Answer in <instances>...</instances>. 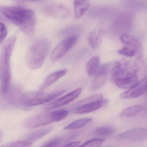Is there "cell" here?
<instances>
[{"label": "cell", "mask_w": 147, "mask_h": 147, "mask_svg": "<svg viewBox=\"0 0 147 147\" xmlns=\"http://www.w3.org/2000/svg\"><path fill=\"white\" fill-rule=\"evenodd\" d=\"M0 12L26 34H33L36 19L33 10L17 6H1Z\"/></svg>", "instance_id": "6da1fadb"}, {"label": "cell", "mask_w": 147, "mask_h": 147, "mask_svg": "<svg viewBox=\"0 0 147 147\" xmlns=\"http://www.w3.org/2000/svg\"><path fill=\"white\" fill-rule=\"evenodd\" d=\"M137 66L130 63L117 62L112 72V80L120 89H129L138 81Z\"/></svg>", "instance_id": "7a4b0ae2"}, {"label": "cell", "mask_w": 147, "mask_h": 147, "mask_svg": "<svg viewBox=\"0 0 147 147\" xmlns=\"http://www.w3.org/2000/svg\"><path fill=\"white\" fill-rule=\"evenodd\" d=\"M16 37L12 36L5 42L2 48L0 57L1 91L3 94L7 93L11 81L10 58L14 48Z\"/></svg>", "instance_id": "3957f363"}, {"label": "cell", "mask_w": 147, "mask_h": 147, "mask_svg": "<svg viewBox=\"0 0 147 147\" xmlns=\"http://www.w3.org/2000/svg\"><path fill=\"white\" fill-rule=\"evenodd\" d=\"M49 44L45 39L34 41L30 45L26 56V64L30 70L39 69L44 64L49 51Z\"/></svg>", "instance_id": "277c9868"}, {"label": "cell", "mask_w": 147, "mask_h": 147, "mask_svg": "<svg viewBox=\"0 0 147 147\" xmlns=\"http://www.w3.org/2000/svg\"><path fill=\"white\" fill-rule=\"evenodd\" d=\"M68 113V111L65 110L41 112L26 120L24 126L26 128L34 129L45 126L52 122L60 121L64 120L67 117Z\"/></svg>", "instance_id": "5b68a950"}, {"label": "cell", "mask_w": 147, "mask_h": 147, "mask_svg": "<svg viewBox=\"0 0 147 147\" xmlns=\"http://www.w3.org/2000/svg\"><path fill=\"white\" fill-rule=\"evenodd\" d=\"M64 90H58L51 92L39 91L28 92L22 94L18 98V102L21 106L32 107L38 106L51 102L63 94Z\"/></svg>", "instance_id": "8992f818"}, {"label": "cell", "mask_w": 147, "mask_h": 147, "mask_svg": "<svg viewBox=\"0 0 147 147\" xmlns=\"http://www.w3.org/2000/svg\"><path fill=\"white\" fill-rule=\"evenodd\" d=\"M78 36L72 35L62 41L52 52L51 60L57 61L64 57L76 44Z\"/></svg>", "instance_id": "52a82bcc"}, {"label": "cell", "mask_w": 147, "mask_h": 147, "mask_svg": "<svg viewBox=\"0 0 147 147\" xmlns=\"http://www.w3.org/2000/svg\"><path fill=\"white\" fill-rule=\"evenodd\" d=\"M147 92V77L138 81L133 86L122 93L120 96L123 99H133Z\"/></svg>", "instance_id": "ba28073f"}, {"label": "cell", "mask_w": 147, "mask_h": 147, "mask_svg": "<svg viewBox=\"0 0 147 147\" xmlns=\"http://www.w3.org/2000/svg\"><path fill=\"white\" fill-rule=\"evenodd\" d=\"M117 137L123 140L140 142L147 140V128H137L121 133Z\"/></svg>", "instance_id": "9c48e42d"}, {"label": "cell", "mask_w": 147, "mask_h": 147, "mask_svg": "<svg viewBox=\"0 0 147 147\" xmlns=\"http://www.w3.org/2000/svg\"><path fill=\"white\" fill-rule=\"evenodd\" d=\"M45 14L51 17L56 18H64L69 16L70 12L64 5L53 4L47 6L44 9Z\"/></svg>", "instance_id": "30bf717a"}, {"label": "cell", "mask_w": 147, "mask_h": 147, "mask_svg": "<svg viewBox=\"0 0 147 147\" xmlns=\"http://www.w3.org/2000/svg\"><path fill=\"white\" fill-rule=\"evenodd\" d=\"M82 89L81 88L76 89L64 96L49 104L45 107V108L47 110H50L57 108L61 106L66 105L78 98L82 92Z\"/></svg>", "instance_id": "8fae6325"}, {"label": "cell", "mask_w": 147, "mask_h": 147, "mask_svg": "<svg viewBox=\"0 0 147 147\" xmlns=\"http://www.w3.org/2000/svg\"><path fill=\"white\" fill-rule=\"evenodd\" d=\"M109 71V65L104 64L99 66L97 70L93 75L91 89L93 90L102 87L106 82Z\"/></svg>", "instance_id": "7c38bea8"}, {"label": "cell", "mask_w": 147, "mask_h": 147, "mask_svg": "<svg viewBox=\"0 0 147 147\" xmlns=\"http://www.w3.org/2000/svg\"><path fill=\"white\" fill-rule=\"evenodd\" d=\"M108 102V100L102 98L84 104L77 107L75 110V113L78 114H82L93 112L106 105Z\"/></svg>", "instance_id": "4fadbf2b"}, {"label": "cell", "mask_w": 147, "mask_h": 147, "mask_svg": "<svg viewBox=\"0 0 147 147\" xmlns=\"http://www.w3.org/2000/svg\"><path fill=\"white\" fill-rule=\"evenodd\" d=\"M103 34V28L102 27L97 28L88 34L87 41L90 46L93 49H97L100 46Z\"/></svg>", "instance_id": "5bb4252c"}, {"label": "cell", "mask_w": 147, "mask_h": 147, "mask_svg": "<svg viewBox=\"0 0 147 147\" xmlns=\"http://www.w3.org/2000/svg\"><path fill=\"white\" fill-rule=\"evenodd\" d=\"M68 72V70L67 69H62L54 72L48 75L44 81L42 87L40 89V91H43L51 85H52L59 79L64 76Z\"/></svg>", "instance_id": "9a60e30c"}, {"label": "cell", "mask_w": 147, "mask_h": 147, "mask_svg": "<svg viewBox=\"0 0 147 147\" xmlns=\"http://www.w3.org/2000/svg\"><path fill=\"white\" fill-rule=\"evenodd\" d=\"M74 16L76 19L82 17L86 13L90 6L89 0H74Z\"/></svg>", "instance_id": "2e32d148"}, {"label": "cell", "mask_w": 147, "mask_h": 147, "mask_svg": "<svg viewBox=\"0 0 147 147\" xmlns=\"http://www.w3.org/2000/svg\"><path fill=\"white\" fill-rule=\"evenodd\" d=\"M53 129L51 127L31 132L24 137V140L33 143L49 133Z\"/></svg>", "instance_id": "e0dca14e"}, {"label": "cell", "mask_w": 147, "mask_h": 147, "mask_svg": "<svg viewBox=\"0 0 147 147\" xmlns=\"http://www.w3.org/2000/svg\"><path fill=\"white\" fill-rule=\"evenodd\" d=\"M100 58L98 56L92 57L86 65V72L88 76H93L99 66Z\"/></svg>", "instance_id": "ac0fdd59"}, {"label": "cell", "mask_w": 147, "mask_h": 147, "mask_svg": "<svg viewBox=\"0 0 147 147\" xmlns=\"http://www.w3.org/2000/svg\"><path fill=\"white\" fill-rule=\"evenodd\" d=\"M142 105H136L127 108L121 113L120 117H133L140 114L144 110Z\"/></svg>", "instance_id": "d6986e66"}, {"label": "cell", "mask_w": 147, "mask_h": 147, "mask_svg": "<svg viewBox=\"0 0 147 147\" xmlns=\"http://www.w3.org/2000/svg\"><path fill=\"white\" fill-rule=\"evenodd\" d=\"M93 119L91 118H85L76 120L68 126H66L64 129L65 130L78 129L84 127L86 125L91 122Z\"/></svg>", "instance_id": "ffe728a7"}, {"label": "cell", "mask_w": 147, "mask_h": 147, "mask_svg": "<svg viewBox=\"0 0 147 147\" xmlns=\"http://www.w3.org/2000/svg\"><path fill=\"white\" fill-rule=\"evenodd\" d=\"M120 39L123 44L131 47L134 49H136L139 46V42L137 39L132 35L123 34L121 36Z\"/></svg>", "instance_id": "44dd1931"}, {"label": "cell", "mask_w": 147, "mask_h": 147, "mask_svg": "<svg viewBox=\"0 0 147 147\" xmlns=\"http://www.w3.org/2000/svg\"><path fill=\"white\" fill-rule=\"evenodd\" d=\"M115 129L110 126H104L97 128L95 130V134L98 136L105 137L109 136L115 133Z\"/></svg>", "instance_id": "7402d4cb"}, {"label": "cell", "mask_w": 147, "mask_h": 147, "mask_svg": "<svg viewBox=\"0 0 147 147\" xmlns=\"http://www.w3.org/2000/svg\"><path fill=\"white\" fill-rule=\"evenodd\" d=\"M32 143L26 140H19L12 142L3 145V147H29L32 146Z\"/></svg>", "instance_id": "603a6c76"}, {"label": "cell", "mask_w": 147, "mask_h": 147, "mask_svg": "<svg viewBox=\"0 0 147 147\" xmlns=\"http://www.w3.org/2000/svg\"><path fill=\"white\" fill-rule=\"evenodd\" d=\"M105 141V140L102 139H95L90 140L85 142L80 146L83 147H100Z\"/></svg>", "instance_id": "cb8c5ba5"}, {"label": "cell", "mask_w": 147, "mask_h": 147, "mask_svg": "<svg viewBox=\"0 0 147 147\" xmlns=\"http://www.w3.org/2000/svg\"><path fill=\"white\" fill-rule=\"evenodd\" d=\"M102 94H95V95L90 96L87 98H84V99H83V100L80 101L77 104V106L78 107V106L90 102H93V101H96V100H99V99H102Z\"/></svg>", "instance_id": "d4e9b609"}, {"label": "cell", "mask_w": 147, "mask_h": 147, "mask_svg": "<svg viewBox=\"0 0 147 147\" xmlns=\"http://www.w3.org/2000/svg\"><path fill=\"white\" fill-rule=\"evenodd\" d=\"M119 54L127 57H131L134 56L136 53L135 49L130 47H123L118 51Z\"/></svg>", "instance_id": "484cf974"}, {"label": "cell", "mask_w": 147, "mask_h": 147, "mask_svg": "<svg viewBox=\"0 0 147 147\" xmlns=\"http://www.w3.org/2000/svg\"><path fill=\"white\" fill-rule=\"evenodd\" d=\"M63 138L62 137H56L47 142L42 147H56L59 144L63 142Z\"/></svg>", "instance_id": "4316f807"}, {"label": "cell", "mask_w": 147, "mask_h": 147, "mask_svg": "<svg viewBox=\"0 0 147 147\" xmlns=\"http://www.w3.org/2000/svg\"><path fill=\"white\" fill-rule=\"evenodd\" d=\"M7 34V28L3 23L0 22V44L3 42Z\"/></svg>", "instance_id": "83f0119b"}, {"label": "cell", "mask_w": 147, "mask_h": 147, "mask_svg": "<svg viewBox=\"0 0 147 147\" xmlns=\"http://www.w3.org/2000/svg\"><path fill=\"white\" fill-rule=\"evenodd\" d=\"M81 142H71V143H69L63 146L64 147H77L79 146V145L80 144Z\"/></svg>", "instance_id": "f1b7e54d"}, {"label": "cell", "mask_w": 147, "mask_h": 147, "mask_svg": "<svg viewBox=\"0 0 147 147\" xmlns=\"http://www.w3.org/2000/svg\"><path fill=\"white\" fill-rule=\"evenodd\" d=\"M16 2H32L39 1V0H11Z\"/></svg>", "instance_id": "f546056e"}]
</instances>
